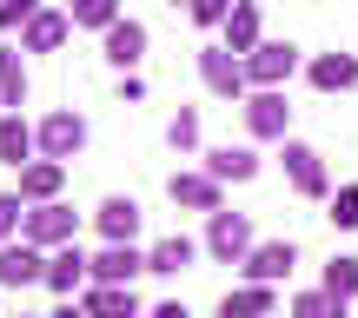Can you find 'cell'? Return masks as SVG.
I'll list each match as a JSON object with an SVG mask.
<instances>
[{
	"label": "cell",
	"mask_w": 358,
	"mask_h": 318,
	"mask_svg": "<svg viewBox=\"0 0 358 318\" xmlns=\"http://www.w3.org/2000/svg\"><path fill=\"white\" fill-rule=\"evenodd\" d=\"M27 245H40V252H60V245H73L80 239V212L73 205H60V199H47V205H27V232H20Z\"/></svg>",
	"instance_id": "1"
},
{
	"label": "cell",
	"mask_w": 358,
	"mask_h": 318,
	"mask_svg": "<svg viewBox=\"0 0 358 318\" xmlns=\"http://www.w3.org/2000/svg\"><path fill=\"white\" fill-rule=\"evenodd\" d=\"M140 199H127V192H113V199H100V212H93V226H100L106 245H133L140 239Z\"/></svg>",
	"instance_id": "12"
},
{
	"label": "cell",
	"mask_w": 358,
	"mask_h": 318,
	"mask_svg": "<svg viewBox=\"0 0 358 318\" xmlns=\"http://www.w3.org/2000/svg\"><path fill=\"white\" fill-rule=\"evenodd\" d=\"M285 179H292V192L299 199H325L332 192V173H325V153L319 146H306V140H285Z\"/></svg>",
	"instance_id": "4"
},
{
	"label": "cell",
	"mask_w": 358,
	"mask_h": 318,
	"mask_svg": "<svg viewBox=\"0 0 358 318\" xmlns=\"http://www.w3.org/2000/svg\"><path fill=\"white\" fill-rule=\"evenodd\" d=\"M80 305H87L93 318H146L140 298H133V285H87V292H80Z\"/></svg>",
	"instance_id": "21"
},
{
	"label": "cell",
	"mask_w": 358,
	"mask_h": 318,
	"mask_svg": "<svg viewBox=\"0 0 358 318\" xmlns=\"http://www.w3.org/2000/svg\"><path fill=\"white\" fill-rule=\"evenodd\" d=\"M206 173H213L219 186H245V179L259 173V153L252 146H213V153H206Z\"/></svg>",
	"instance_id": "20"
},
{
	"label": "cell",
	"mask_w": 358,
	"mask_h": 318,
	"mask_svg": "<svg viewBox=\"0 0 358 318\" xmlns=\"http://www.w3.org/2000/svg\"><path fill=\"white\" fill-rule=\"evenodd\" d=\"M27 100V66H20V47H0V106L7 113H20Z\"/></svg>",
	"instance_id": "24"
},
{
	"label": "cell",
	"mask_w": 358,
	"mask_h": 318,
	"mask_svg": "<svg viewBox=\"0 0 358 318\" xmlns=\"http://www.w3.org/2000/svg\"><path fill=\"white\" fill-rule=\"evenodd\" d=\"M325 292H332V298H345V305L358 298V259H352V252H338L332 266H325Z\"/></svg>",
	"instance_id": "25"
},
{
	"label": "cell",
	"mask_w": 358,
	"mask_h": 318,
	"mask_svg": "<svg viewBox=\"0 0 358 318\" xmlns=\"http://www.w3.org/2000/svg\"><path fill=\"white\" fill-rule=\"evenodd\" d=\"M60 186H66V166H60V159H34V166H20V199H27V205L60 199Z\"/></svg>",
	"instance_id": "19"
},
{
	"label": "cell",
	"mask_w": 358,
	"mask_h": 318,
	"mask_svg": "<svg viewBox=\"0 0 358 318\" xmlns=\"http://www.w3.org/2000/svg\"><path fill=\"white\" fill-rule=\"evenodd\" d=\"M232 7H239V0H192L186 13H192L199 27H226V20H232Z\"/></svg>",
	"instance_id": "30"
},
{
	"label": "cell",
	"mask_w": 358,
	"mask_h": 318,
	"mask_svg": "<svg viewBox=\"0 0 358 318\" xmlns=\"http://www.w3.org/2000/svg\"><path fill=\"white\" fill-rule=\"evenodd\" d=\"M306 80L319 93H352L358 87V53H319V60L306 66Z\"/></svg>",
	"instance_id": "17"
},
{
	"label": "cell",
	"mask_w": 358,
	"mask_h": 318,
	"mask_svg": "<svg viewBox=\"0 0 358 318\" xmlns=\"http://www.w3.org/2000/svg\"><path fill=\"white\" fill-rule=\"evenodd\" d=\"M20 232H27V199L20 192H0V245L20 239Z\"/></svg>",
	"instance_id": "29"
},
{
	"label": "cell",
	"mask_w": 358,
	"mask_h": 318,
	"mask_svg": "<svg viewBox=\"0 0 358 318\" xmlns=\"http://www.w3.org/2000/svg\"><path fill=\"white\" fill-rule=\"evenodd\" d=\"M299 73V47L292 40H259L252 53H245V87H285V80Z\"/></svg>",
	"instance_id": "3"
},
{
	"label": "cell",
	"mask_w": 358,
	"mask_h": 318,
	"mask_svg": "<svg viewBox=\"0 0 358 318\" xmlns=\"http://www.w3.org/2000/svg\"><path fill=\"white\" fill-rule=\"evenodd\" d=\"M146 318H192L186 305H179V298H166V305H153V312H146Z\"/></svg>",
	"instance_id": "33"
},
{
	"label": "cell",
	"mask_w": 358,
	"mask_h": 318,
	"mask_svg": "<svg viewBox=\"0 0 358 318\" xmlns=\"http://www.w3.org/2000/svg\"><path fill=\"white\" fill-rule=\"evenodd\" d=\"M292 266H299V245L292 239H266V245H252V252H245V279L252 285H279V279H292Z\"/></svg>",
	"instance_id": "8"
},
{
	"label": "cell",
	"mask_w": 358,
	"mask_h": 318,
	"mask_svg": "<svg viewBox=\"0 0 358 318\" xmlns=\"http://www.w3.org/2000/svg\"><path fill=\"white\" fill-rule=\"evenodd\" d=\"M47 318H93L87 305H73V298H60V312H47Z\"/></svg>",
	"instance_id": "34"
},
{
	"label": "cell",
	"mask_w": 358,
	"mask_h": 318,
	"mask_svg": "<svg viewBox=\"0 0 358 318\" xmlns=\"http://www.w3.org/2000/svg\"><path fill=\"white\" fill-rule=\"evenodd\" d=\"M27 285H47V252L27 239L0 245V292H27Z\"/></svg>",
	"instance_id": "7"
},
{
	"label": "cell",
	"mask_w": 358,
	"mask_h": 318,
	"mask_svg": "<svg viewBox=\"0 0 358 318\" xmlns=\"http://www.w3.org/2000/svg\"><path fill=\"white\" fill-rule=\"evenodd\" d=\"M252 219L245 212H226V205H219L213 219H206V252L219 259V266H245V252H252Z\"/></svg>",
	"instance_id": "2"
},
{
	"label": "cell",
	"mask_w": 358,
	"mask_h": 318,
	"mask_svg": "<svg viewBox=\"0 0 358 318\" xmlns=\"http://www.w3.org/2000/svg\"><path fill=\"white\" fill-rule=\"evenodd\" d=\"M87 272H93V285H133L146 272V252H140V245H100Z\"/></svg>",
	"instance_id": "13"
},
{
	"label": "cell",
	"mask_w": 358,
	"mask_h": 318,
	"mask_svg": "<svg viewBox=\"0 0 358 318\" xmlns=\"http://www.w3.org/2000/svg\"><path fill=\"white\" fill-rule=\"evenodd\" d=\"M34 159H40V133L27 127L20 113H0V166L20 173V166H34Z\"/></svg>",
	"instance_id": "15"
},
{
	"label": "cell",
	"mask_w": 358,
	"mask_h": 318,
	"mask_svg": "<svg viewBox=\"0 0 358 318\" xmlns=\"http://www.w3.org/2000/svg\"><path fill=\"white\" fill-rule=\"evenodd\" d=\"M66 13H73V27H100V34H106V27L120 20V0H73Z\"/></svg>",
	"instance_id": "28"
},
{
	"label": "cell",
	"mask_w": 358,
	"mask_h": 318,
	"mask_svg": "<svg viewBox=\"0 0 358 318\" xmlns=\"http://www.w3.org/2000/svg\"><path fill=\"white\" fill-rule=\"evenodd\" d=\"M40 13V0H0V34H13V27H27Z\"/></svg>",
	"instance_id": "31"
},
{
	"label": "cell",
	"mask_w": 358,
	"mask_h": 318,
	"mask_svg": "<svg viewBox=\"0 0 358 318\" xmlns=\"http://www.w3.org/2000/svg\"><path fill=\"white\" fill-rule=\"evenodd\" d=\"M259 40H266V34H259V7H252V0H239V7H232V20H226V40H219V47H232V53L245 60Z\"/></svg>",
	"instance_id": "23"
},
{
	"label": "cell",
	"mask_w": 358,
	"mask_h": 318,
	"mask_svg": "<svg viewBox=\"0 0 358 318\" xmlns=\"http://www.w3.org/2000/svg\"><path fill=\"white\" fill-rule=\"evenodd\" d=\"M332 226H358V186H338V199H332Z\"/></svg>",
	"instance_id": "32"
},
{
	"label": "cell",
	"mask_w": 358,
	"mask_h": 318,
	"mask_svg": "<svg viewBox=\"0 0 358 318\" xmlns=\"http://www.w3.org/2000/svg\"><path fill=\"white\" fill-rule=\"evenodd\" d=\"M140 53H146V27L120 13V20L106 27V60H113L120 73H127V66H140Z\"/></svg>",
	"instance_id": "22"
},
{
	"label": "cell",
	"mask_w": 358,
	"mask_h": 318,
	"mask_svg": "<svg viewBox=\"0 0 358 318\" xmlns=\"http://www.w3.org/2000/svg\"><path fill=\"white\" fill-rule=\"evenodd\" d=\"M272 318H292V312H272Z\"/></svg>",
	"instance_id": "35"
},
{
	"label": "cell",
	"mask_w": 358,
	"mask_h": 318,
	"mask_svg": "<svg viewBox=\"0 0 358 318\" xmlns=\"http://www.w3.org/2000/svg\"><path fill=\"white\" fill-rule=\"evenodd\" d=\"M199 80H206V93H219V100H245V60L232 47H199Z\"/></svg>",
	"instance_id": "6"
},
{
	"label": "cell",
	"mask_w": 358,
	"mask_h": 318,
	"mask_svg": "<svg viewBox=\"0 0 358 318\" xmlns=\"http://www.w3.org/2000/svg\"><path fill=\"white\" fill-rule=\"evenodd\" d=\"M192 259H199V245H192L186 232H166L159 245H146V272H159V279H179V272H192Z\"/></svg>",
	"instance_id": "16"
},
{
	"label": "cell",
	"mask_w": 358,
	"mask_h": 318,
	"mask_svg": "<svg viewBox=\"0 0 358 318\" xmlns=\"http://www.w3.org/2000/svg\"><path fill=\"white\" fill-rule=\"evenodd\" d=\"M219 192H226V186H219L206 166H199V173H173V179H166V199H173V205H186V212H206V219L226 205Z\"/></svg>",
	"instance_id": "11"
},
{
	"label": "cell",
	"mask_w": 358,
	"mask_h": 318,
	"mask_svg": "<svg viewBox=\"0 0 358 318\" xmlns=\"http://www.w3.org/2000/svg\"><path fill=\"white\" fill-rule=\"evenodd\" d=\"M173 7H179V0H173ZM186 7H192V0H186Z\"/></svg>",
	"instance_id": "36"
},
{
	"label": "cell",
	"mask_w": 358,
	"mask_h": 318,
	"mask_svg": "<svg viewBox=\"0 0 358 318\" xmlns=\"http://www.w3.org/2000/svg\"><path fill=\"white\" fill-rule=\"evenodd\" d=\"M93 259L87 252H80V239L73 245H60V252H47V292L53 298H73V292H87V285H93Z\"/></svg>",
	"instance_id": "10"
},
{
	"label": "cell",
	"mask_w": 358,
	"mask_h": 318,
	"mask_svg": "<svg viewBox=\"0 0 358 318\" xmlns=\"http://www.w3.org/2000/svg\"><path fill=\"white\" fill-rule=\"evenodd\" d=\"M0 113H7V106H0Z\"/></svg>",
	"instance_id": "38"
},
{
	"label": "cell",
	"mask_w": 358,
	"mask_h": 318,
	"mask_svg": "<svg viewBox=\"0 0 358 318\" xmlns=\"http://www.w3.org/2000/svg\"><path fill=\"white\" fill-rule=\"evenodd\" d=\"M279 312V292H272V285H232L226 298H219V318H272Z\"/></svg>",
	"instance_id": "18"
},
{
	"label": "cell",
	"mask_w": 358,
	"mask_h": 318,
	"mask_svg": "<svg viewBox=\"0 0 358 318\" xmlns=\"http://www.w3.org/2000/svg\"><path fill=\"white\" fill-rule=\"evenodd\" d=\"M20 318H34V312H20Z\"/></svg>",
	"instance_id": "37"
},
{
	"label": "cell",
	"mask_w": 358,
	"mask_h": 318,
	"mask_svg": "<svg viewBox=\"0 0 358 318\" xmlns=\"http://www.w3.org/2000/svg\"><path fill=\"white\" fill-rule=\"evenodd\" d=\"M34 133H40V159H60V166L87 146V120H80V113H47Z\"/></svg>",
	"instance_id": "9"
},
{
	"label": "cell",
	"mask_w": 358,
	"mask_h": 318,
	"mask_svg": "<svg viewBox=\"0 0 358 318\" xmlns=\"http://www.w3.org/2000/svg\"><path fill=\"white\" fill-rule=\"evenodd\" d=\"M166 146H173V153H199V113H192V106H179V113H173Z\"/></svg>",
	"instance_id": "27"
},
{
	"label": "cell",
	"mask_w": 358,
	"mask_h": 318,
	"mask_svg": "<svg viewBox=\"0 0 358 318\" xmlns=\"http://www.w3.org/2000/svg\"><path fill=\"white\" fill-rule=\"evenodd\" d=\"M292 318H345V298H332L325 285H312V292L292 298Z\"/></svg>",
	"instance_id": "26"
},
{
	"label": "cell",
	"mask_w": 358,
	"mask_h": 318,
	"mask_svg": "<svg viewBox=\"0 0 358 318\" xmlns=\"http://www.w3.org/2000/svg\"><path fill=\"white\" fill-rule=\"evenodd\" d=\"M245 133L252 140H285V127H292V106H285V87H259L245 93Z\"/></svg>",
	"instance_id": "5"
},
{
	"label": "cell",
	"mask_w": 358,
	"mask_h": 318,
	"mask_svg": "<svg viewBox=\"0 0 358 318\" xmlns=\"http://www.w3.org/2000/svg\"><path fill=\"white\" fill-rule=\"evenodd\" d=\"M66 34H73V13L40 7L34 20L20 27V53H60V47H66Z\"/></svg>",
	"instance_id": "14"
}]
</instances>
